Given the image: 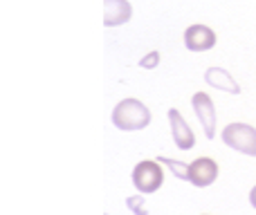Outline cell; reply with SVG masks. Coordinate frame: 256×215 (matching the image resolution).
Returning <instances> with one entry per match:
<instances>
[{
	"mask_svg": "<svg viewBox=\"0 0 256 215\" xmlns=\"http://www.w3.org/2000/svg\"><path fill=\"white\" fill-rule=\"evenodd\" d=\"M204 83L214 90H220L227 94H240V85L225 67H209L204 72Z\"/></svg>",
	"mask_w": 256,
	"mask_h": 215,
	"instance_id": "cell-9",
	"label": "cell"
},
{
	"mask_svg": "<svg viewBox=\"0 0 256 215\" xmlns=\"http://www.w3.org/2000/svg\"><path fill=\"white\" fill-rule=\"evenodd\" d=\"M130 180H132V186L137 189V193L153 195L164 184V168L158 159H144V162H140L132 168Z\"/></svg>",
	"mask_w": 256,
	"mask_h": 215,
	"instance_id": "cell-3",
	"label": "cell"
},
{
	"mask_svg": "<svg viewBox=\"0 0 256 215\" xmlns=\"http://www.w3.org/2000/svg\"><path fill=\"white\" fill-rule=\"evenodd\" d=\"M218 180V164L212 157H198L189 164V184L207 189Z\"/></svg>",
	"mask_w": 256,
	"mask_h": 215,
	"instance_id": "cell-6",
	"label": "cell"
},
{
	"mask_svg": "<svg viewBox=\"0 0 256 215\" xmlns=\"http://www.w3.org/2000/svg\"><path fill=\"white\" fill-rule=\"evenodd\" d=\"M158 65H160V52H148L140 58V67H144V70H155Z\"/></svg>",
	"mask_w": 256,
	"mask_h": 215,
	"instance_id": "cell-12",
	"label": "cell"
},
{
	"mask_svg": "<svg viewBox=\"0 0 256 215\" xmlns=\"http://www.w3.org/2000/svg\"><path fill=\"white\" fill-rule=\"evenodd\" d=\"M110 121L117 130L124 132H137L150 126V110L140 101V99H122L110 112Z\"/></svg>",
	"mask_w": 256,
	"mask_h": 215,
	"instance_id": "cell-1",
	"label": "cell"
},
{
	"mask_svg": "<svg viewBox=\"0 0 256 215\" xmlns=\"http://www.w3.org/2000/svg\"><path fill=\"white\" fill-rule=\"evenodd\" d=\"M158 162L164 164V166L176 175V180L189 182V164L186 162H178V159H171V157H158Z\"/></svg>",
	"mask_w": 256,
	"mask_h": 215,
	"instance_id": "cell-10",
	"label": "cell"
},
{
	"mask_svg": "<svg viewBox=\"0 0 256 215\" xmlns=\"http://www.w3.org/2000/svg\"><path fill=\"white\" fill-rule=\"evenodd\" d=\"M168 126H171V137L173 144L180 150H191L196 146V135L191 130V126L186 123V119L182 117V112L178 108H168Z\"/></svg>",
	"mask_w": 256,
	"mask_h": 215,
	"instance_id": "cell-5",
	"label": "cell"
},
{
	"mask_svg": "<svg viewBox=\"0 0 256 215\" xmlns=\"http://www.w3.org/2000/svg\"><path fill=\"white\" fill-rule=\"evenodd\" d=\"M191 108H194L200 126H202L204 137H207V139H214V137H216V123H218L214 99L209 97L207 92H196L194 97H191Z\"/></svg>",
	"mask_w": 256,
	"mask_h": 215,
	"instance_id": "cell-4",
	"label": "cell"
},
{
	"mask_svg": "<svg viewBox=\"0 0 256 215\" xmlns=\"http://www.w3.org/2000/svg\"><path fill=\"white\" fill-rule=\"evenodd\" d=\"M220 139L227 148L236 150L240 155H248V157H256V128L250 123H230V126L222 128Z\"/></svg>",
	"mask_w": 256,
	"mask_h": 215,
	"instance_id": "cell-2",
	"label": "cell"
},
{
	"mask_svg": "<svg viewBox=\"0 0 256 215\" xmlns=\"http://www.w3.org/2000/svg\"><path fill=\"white\" fill-rule=\"evenodd\" d=\"M132 18V4L128 0H104V25L120 27Z\"/></svg>",
	"mask_w": 256,
	"mask_h": 215,
	"instance_id": "cell-8",
	"label": "cell"
},
{
	"mask_svg": "<svg viewBox=\"0 0 256 215\" xmlns=\"http://www.w3.org/2000/svg\"><path fill=\"white\" fill-rule=\"evenodd\" d=\"M250 204L256 209V186H252V191H250Z\"/></svg>",
	"mask_w": 256,
	"mask_h": 215,
	"instance_id": "cell-13",
	"label": "cell"
},
{
	"mask_svg": "<svg viewBox=\"0 0 256 215\" xmlns=\"http://www.w3.org/2000/svg\"><path fill=\"white\" fill-rule=\"evenodd\" d=\"M126 207L132 211V215H148L146 213V198L142 193L126 198Z\"/></svg>",
	"mask_w": 256,
	"mask_h": 215,
	"instance_id": "cell-11",
	"label": "cell"
},
{
	"mask_svg": "<svg viewBox=\"0 0 256 215\" xmlns=\"http://www.w3.org/2000/svg\"><path fill=\"white\" fill-rule=\"evenodd\" d=\"M184 45L189 52H209L216 45V31L207 25H189L184 31Z\"/></svg>",
	"mask_w": 256,
	"mask_h": 215,
	"instance_id": "cell-7",
	"label": "cell"
}]
</instances>
